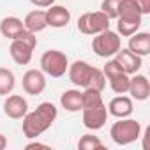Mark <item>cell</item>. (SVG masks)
Wrapping results in <instances>:
<instances>
[{"label":"cell","mask_w":150,"mask_h":150,"mask_svg":"<svg viewBox=\"0 0 150 150\" xmlns=\"http://www.w3.org/2000/svg\"><path fill=\"white\" fill-rule=\"evenodd\" d=\"M35 46H37V37H35V34H32V32L27 30L21 37L13 39L11 48H9L11 58H13L18 65H27V64H30V60H32V53H34Z\"/></svg>","instance_id":"cell-6"},{"label":"cell","mask_w":150,"mask_h":150,"mask_svg":"<svg viewBox=\"0 0 150 150\" xmlns=\"http://www.w3.org/2000/svg\"><path fill=\"white\" fill-rule=\"evenodd\" d=\"M27 111H28V103H27V99L23 96L14 94V96H9L4 101V113L13 120L23 118L27 115Z\"/></svg>","instance_id":"cell-12"},{"label":"cell","mask_w":150,"mask_h":150,"mask_svg":"<svg viewBox=\"0 0 150 150\" xmlns=\"http://www.w3.org/2000/svg\"><path fill=\"white\" fill-rule=\"evenodd\" d=\"M78 148H81V150H103L104 145H103V141H101L97 136H94V134H85V136L80 138Z\"/></svg>","instance_id":"cell-22"},{"label":"cell","mask_w":150,"mask_h":150,"mask_svg":"<svg viewBox=\"0 0 150 150\" xmlns=\"http://www.w3.org/2000/svg\"><path fill=\"white\" fill-rule=\"evenodd\" d=\"M6 146H7V138L4 134H0V150H4Z\"/></svg>","instance_id":"cell-28"},{"label":"cell","mask_w":150,"mask_h":150,"mask_svg":"<svg viewBox=\"0 0 150 150\" xmlns=\"http://www.w3.org/2000/svg\"><path fill=\"white\" fill-rule=\"evenodd\" d=\"M113 58H115V62L120 65V69L125 72V74H136L139 69H141V65H143V60H141V57L139 55H136V53H132L129 48L127 50H118L115 55H113Z\"/></svg>","instance_id":"cell-10"},{"label":"cell","mask_w":150,"mask_h":150,"mask_svg":"<svg viewBox=\"0 0 150 150\" xmlns=\"http://www.w3.org/2000/svg\"><path fill=\"white\" fill-rule=\"evenodd\" d=\"M141 134V124L134 118H118V122H115L110 129V136L117 145H131L134 143Z\"/></svg>","instance_id":"cell-5"},{"label":"cell","mask_w":150,"mask_h":150,"mask_svg":"<svg viewBox=\"0 0 150 150\" xmlns=\"http://www.w3.org/2000/svg\"><path fill=\"white\" fill-rule=\"evenodd\" d=\"M110 28V18L103 11L85 13L78 20V30L85 35H96Z\"/></svg>","instance_id":"cell-9"},{"label":"cell","mask_w":150,"mask_h":150,"mask_svg":"<svg viewBox=\"0 0 150 150\" xmlns=\"http://www.w3.org/2000/svg\"><path fill=\"white\" fill-rule=\"evenodd\" d=\"M132 99L136 101H146L150 97V81L145 74H134V76L129 80V90Z\"/></svg>","instance_id":"cell-13"},{"label":"cell","mask_w":150,"mask_h":150,"mask_svg":"<svg viewBox=\"0 0 150 150\" xmlns=\"http://www.w3.org/2000/svg\"><path fill=\"white\" fill-rule=\"evenodd\" d=\"M134 4L138 6L141 14H148L150 13V0H134Z\"/></svg>","instance_id":"cell-25"},{"label":"cell","mask_w":150,"mask_h":150,"mask_svg":"<svg viewBox=\"0 0 150 150\" xmlns=\"http://www.w3.org/2000/svg\"><path fill=\"white\" fill-rule=\"evenodd\" d=\"M67 74L72 85L80 88H94L97 92H103L106 87V78L103 69H97L90 65L85 60H76L67 67Z\"/></svg>","instance_id":"cell-3"},{"label":"cell","mask_w":150,"mask_h":150,"mask_svg":"<svg viewBox=\"0 0 150 150\" xmlns=\"http://www.w3.org/2000/svg\"><path fill=\"white\" fill-rule=\"evenodd\" d=\"M57 115L58 110L53 103H41L34 111H27V115L23 117V125H21L23 134L28 139L41 136L53 125Z\"/></svg>","instance_id":"cell-2"},{"label":"cell","mask_w":150,"mask_h":150,"mask_svg":"<svg viewBox=\"0 0 150 150\" xmlns=\"http://www.w3.org/2000/svg\"><path fill=\"white\" fill-rule=\"evenodd\" d=\"M23 25H25V28H27L28 32H32V34L42 32V30L48 27V23H46V11H42V9L30 11V13L25 16Z\"/></svg>","instance_id":"cell-18"},{"label":"cell","mask_w":150,"mask_h":150,"mask_svg":"<svg viewBox=\"0 0 150 150\" xmlns=\"http://www.w3.org/2000/svg\"><path fill=\"white\" fill-rule=\"evenodd\" d=\"M81 120L90 131H99L108 120V108L103 101L101 92L94 88H83L81 92Z\"/></svg>","instance_id":"cell-1"},{"label":"cell","mask_w":150,"mask_h":150,"mask_svg":"<svg viewBox=\"0 0 150 150\" xmlns=\"http://www.w3.org/2000/svg\"><path fill=\"white\" fill-rule=\"evenodd\" d=\"M103 72H104V78H106V80H110V78L117 76V74H120V72H124V71H122V69H120V65L115 62V58H110V60L104 64Z\"/></svg>","instance_id":"cell-24"},{"label":"cell","mask_w":150,"mask_h":150,"mask_svg":"<svg viewBox=\"0 0 150 150\" xmlns=\"http://www.w3.org/2000/svg\"><path fill=\"white\" fill-rule=\"evenodd\" d=\"M127 48L139 57H146L150 53V34L148 32H136V34L129 35Z\"/></svg>","instance_id":"cell-17"},{"label":"cell","mask_w":150,"mask_h":150,"mask_svg":"<svg viewBox=\"0 0 150 150\" xmlns=\"http://www.w3.org/2000/svg\"><path fill=\"white\" fill-rule=\"evenodd\" d=\"M129 80H131L129 74L120 72V74H117V76L110 78L108 81H110V87H111V90L115 94H127V90H129Z\"/></svg>","instance_id":"cell-21"},{"label":"cell","mask_w":150,"mask_h":150,"mask_svg":"<svg viewBox=\"0 0 150 150\" xmlns=\"http://www.w3.org/2000/svg\"><path fill=\"white\" fill-rule=\"evenodd\" d=\"M27 148H48V145H42V143H28L27 145Z\"/></svg>","instance_id":"cell-27"},{"label":"cell","mask_w":150,"mask_h":150,"mask_svg":"<svg viewBox=\"0 0 150 150\" xmlns=\"http://www.w3.org/2000/svg\"><path fill=\"white\" fill-rule=\"evenodd\" d=\"M69 60L67 55L60 50H48L41 57V71L51 78H62L67 72Z\"/></svg>","instance_id":"cell-7"},{"label":"cell","mask_w":150,"mask_h":150,"mask_svg":"<svg viewBox=\"0 0 150 150\" xmlns=\"http://www.w3.org/2000/svg\"><path fill=\"white\" fill-rule=\"evenodd\" d=\"M25 32H27V28H25L23 21L20 18H16V16H6L2 21H0V34L4 37H7V39H11V41L21 37Z\"/></svg>","instance_id":"cell-16"},{"label":"cell","mask_w":150,"mask_h":150,"mask_svg":"<svg viewBox=\"0 0 150 150\" xmlns=\"http://www.w3.org/2000/svg\"><path fill=\"white\" fill-rule=\"evenodd\" d=\"M16 85V78L13 71H9L7 67H0V96H9L14 90Z\"/></svg>","instance_id":"cell-20"},{"label":"cell","mask_w":150,"mask_h":150,"mask_svg":"<svg viewBox=\"0 0 150 150\" xmlns=\"http://www.w3.org/2000/svg\"><path fill=\"white\" fill-rule=\"evenodd\" d=\"M132 99L120 94L117 97H113L108 104V113L113 115L115 118H125V117H131L132 113Z\"/></svg>","instance_id":"cell-15"},{"label":"cell","mask_w":150,"mask_h":150,"mask_svg":"<svg viewBox=\"0 0 150 150\" xmlns=\"http://www.w3.org/2000/svg\"><path fill=\"white\" fill-rule=\"evenodd\" d=\"M122 42H120V35L113 30H104L101 34H96L92 39V50L97 57L103 58H111L118 50H120Z\"/></svg>","instance_id":"cell-8"},{"label":"cell","mask_w":150,"mask_h":150,"mask_svg":"<svg viewBox=\"0 0 150 150\" xmlns=\"http://www.w3.org/2000/svg\"><path fill=\"white\" fill-rule=\"evenodd\" d=\"M122 0H103L101 4V11L110 18V20H117L118 16V9H120Z\"/></svg>","instance_id":"cell-23"},{"label":"cell","mask_w":150,"mask_h":150,"mask_svg":"<svg viewBox=\"0 0 150 150\" xmlns=\"http://www.w3.org/2000/svg\"><path fill=\"white\" fill-rule=\"evenodd\" d=\"M71 21V13L64 6H50L46 9V23L53 28H64Z\"/></svg>","instance_id":"cell-14"},{"label":"cell","mask_w":150,"mask_h":150,"mask_svg":"<svg viewBox=\"0 0 150 150\" xmlns=\"http://www.w3.org/2000/svg\"><path fill=\"white\" fill-rule=\"evenodd\" d=\"M21 87L27 94L30 96H39L42 94V90L46 88V78H44V72L37 71V69H28L23 74V80H21Z\"/></svg>","instance_id":"cell-11"},{"label":"cell","mask_w":150,"mask_h":150,"mask_svg":"<svg viewBox=\"0 0 150 150\" xmlns=\"http://www.w3.org/2000/svg\"><path fill=\"white\" fill-rule=\"evenodd\" d=\"M60 104L65 111L69 113H76V111H81V92L76 90V88H71V90H65L62 96H60Z\"/></svg>","instance_id":"cell-19"},{"label":"cell","mask_w":150,"mask_h":150,"mask_svg":"<svg viewBox=\"0 0 150 150\" xmlns=\"http://www.w3.org/2000/svg\"><path fill=\"white\" fill-rule=\"evenodd\" d=\"M35 7H50L55 4V0H30Z\"/></svg>","instance_id":"cell-26"},{"label":"cell","mask_w":150,"mask_h":150,"mask_svg":"<svg viewBox=\"0 0 150 150\" xmlns=\"http://www.w3.org/2000/svg\"><path fill=\"white\" fill-rule=\"evenodd\" d=\"M141 18L143 14L139 13L134 0H122L117 16V30H118L117 34L122 37H129L136 34L141 27Z\"/></svg>","instance_id":"cell-4"}]
</instances>
